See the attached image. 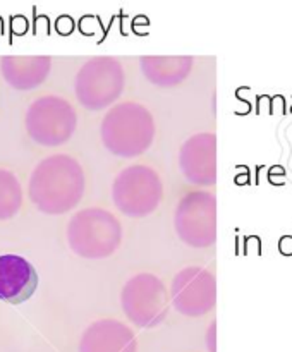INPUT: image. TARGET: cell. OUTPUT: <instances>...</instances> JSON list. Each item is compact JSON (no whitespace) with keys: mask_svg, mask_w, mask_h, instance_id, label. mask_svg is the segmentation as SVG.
I'll return each instance as SVG.
<instances>
[{"mask_svg":"<svg viewBox=\"0 0 292 352\" xmlns=\"http://www.w3.org/2000/svg\"><path fill=\"white\" fill-rule=\"evenodd\" d=\"M213 330H215V323H212V327H210V344H208V347H210V352H215V346H213V339H212V333H213Z\"/></svg>","mask_w":292,"mask_h":352,"instance_id":"obj_16","label":"cell"},{"mask_svg":"<svg viewBox=\"0 0 292 352\" xmlns=\"http://www.w3.org/2000/svg\"><path fill=\"white\" fill-rule=\"evenodd\" d=\"M30 198L40 212L60 215L74 208L85 192V174L78 160L54 155L36 165L30 177Z\"/></svg>","mask_w":292,"mask_h":352,"instance_id":"obj_1","label":"cell"},{"mask_svg":"<svg viewBox=\"0 0 292 352\" xmlns=\"http://www.w3.org/2000/svg\"><path fill=\"white\" fill-rule=\"evenodd\" d=\"M181 168L188 181L212 186L215 182V136L198 134L181 150Z\"/></svg>","mask_w":292,"mask_h":352,"instance_id":"obj_11","label":"cell"},{"mask_svg":"<svg viewBox=\"0 0 292 352\" xmlns=\"http://www.w3.org/2000/svg\"><path fill=\"white\" fill-rule=\"evenodd\" d=\"M79 352H136V339L124 323L100 320L85 330Z\"/></svg>","mask_w":292,"mask_h":352,"instance_id":"obj_12","label":"cell"},{"mask_svg":"<svg viewBox=\"0 0 292 352\" xmlns=\"http://www.w3.org/2000/svg\"><path fill=\"white\" fill-rule=\"evenodd\" d=\"M78 116L71 103L55 95L41 96L26 113V129L31 140L43 146H58L71 140Z\"/></svg>","mask_w":292,"mask_h":352,"instance_id":"obj_4","label":"cell"},{"mask_svg":"<svg viewBox=\"0 0 292 352\" xmlns=\"http://www.w3.org/2000/svg\"><path fill=\"white\" fill-rule=\"evenodd\" d=\"M113 203L129 217H144L161 201V182L157 172L134 165L120 172L113 182Z\"/></svg>","mask_w":292,"mask_h":352,"instance_id":"obj_6","label":"cell"},{"mask_svg":"<svg viewBox=\"0 0 292 352\" xmlns=\"http://www.w3.org/2000/svg\"><path fill=\"white\" fill-rule=\"evenodd\" d=\"M3 79L16 89H33L50 74V57H3L0 60Z\"/></svg>","mask_w":292,"mask_h":352,"instance_id":"obj_13","label":"cell"},{"mask_svg":"<svg viewBox=\"0 0 292 352\" xmlns=\"http://www.w3.org/2000/svg\"><path fill=\"white\" fill-rule=\"evenodd\" d=\"M23 206V191L16 175L0 168V220L12 219Z\"/></svg>","mask_w":292,"mask_h":352,"instance_id":"obj_15","label":"cell"},{"mask_svg":"<svg viewBox=\"0 0 292 352\" xmlns=\"http://www.w3.org/2000/svg\"><path fill=\"white\" fill-rule=\"evenodd\" d=\"M172 296L182 315H205L215 305V278L203 268H186L172 282Z\"/></svg>","mask_w":292,"mask_h":352,"instance_id":"obj_9","label":"cell"},{"mask_svg":"<svg viewBox=\"0 0 292 352\" xmlns=\"http://www.w3.org/2000/svg\"><path fill=\"white\" fill-rule=\"evenodd\" d=\"M122 308L137 327H157L168 313L167 291L155 275L141 274L124 287Z\"/></svg>","mask_w":292,"mask_h":352,"instance_id":"obj_7","label":"cell"},{"mask_svg":"<svg viewBox=\"0 0 292 352\" xmlns=\"http://www.w3.org/2000/svg\"><path fill=\"white\" fill-rule=\"evenodd\" d=\"M38 274L33 265L17 254L0 256V299L9 305H21L34 294Z\"/></svg>","mask_w":292,"mask_h":352,"instance_id":"obj_10","label":"cell"},{"mask_svg":"<svg viewBox=\"0 0 292 352\" xmlns=\"http://www.w3.org/2000/svg\"><path fill=\"white\" fill-rule=\"evenodd\" d=\"M155 127L150 112L137 103L113 107L102 122L103 144L119 157L141 155L153 141Z\"/></svg>","mask_w":292,"mask_h":352,"instance_id":"obj_2","label":"cell"},{"mask_svg":"<svg viewBox=\"0 0 292 352\" xmlns=\"http://www.w3.org/2000/svg\"><path fill=\"white\" fill-rule=\"evenodd\" d=\"M215 198L210 192L194 191L186 196L175 212V227L184 243L206 248L215 241Z\"/></svg>","mask_w":292,"mask_h":352,"instance_id":"obj_8","label":"cell"},{"mask_svg":"<svg viewBox=\"0 0 292 352\" xmlns=\"http://www.w3.org/2000/svg\"><path fill=\"white\" fill-rule=\"evenodd\" d=\"M191 57H148L141 58L144 76L153 85L172 86L179 85L191 72Z\"/></svg>","mask_w":292,"mask_h":352,"instance_id":"obj_14","label":"cell"},{"mask_svg":"<svg viewBox=\"0 0 292 352\" xmlns=\"http://www.w3.org/2000/svg\"><path fill=\"white\" fill-rule=\"evenodd\" d=\"M122 65L112 57H96L86 62L78 72L74 91L82 107L88 110H102L122 93Z\"/></svg>","mask_w":292,"mask_h":352,"instance_id":"obj_5","label":"cell"},{"mask_svg":"<svg viewBox=\"0 0 292 352\" xmlns=\"http://www.w3.org/2000/svg\"><path fill=\"white\" fill-rule=\"evenodd\" d=\"M122 229L112 213L100 208L81 210L71 219L67 241L76 254L89 260H100L119 248Z\"/></svg>","mask_w":292,"mask_h":352,"instance_id":"obj_3","label":"cell"}]
</instances>
